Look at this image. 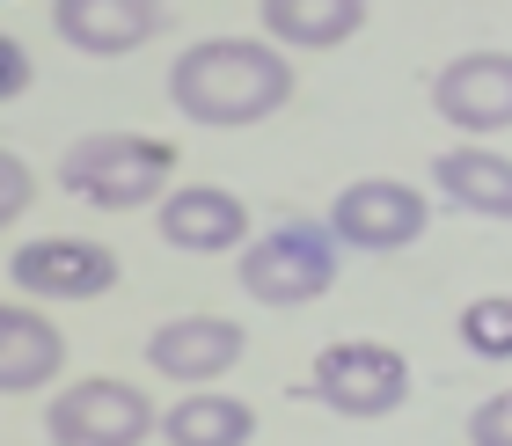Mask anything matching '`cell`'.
<instances>
[{
    "instance_id": "1",
    "label": "cell",
    "mask_w": 512,
    "mask_h": 446,
    "mask_svg": "<svg viewBox=\"0 0 512 446\" xmlns=\"http://www.w3.org/2000/svg\"><path fill=\"white\" fill-rule=\"evenodd\" d=\"M293 96V66L286 52L256 37H205L169 66V103L191 125H264L271 110H286Z\"/></svg>"
},
{
    "instance_id": "2",
    "label": "cell",
    "mask_w": 512,
    "mask_h": 446,
    "mask_svg": "<svg viewBox=\"0 0 512 446\" xmlns=\"http://www.w3.org/2000/svg\"><path fill=\"white\" fill-rule=\"evenodd\" d=\"M176 176V147L147 132H88L66 147L59 183L88 205H110V213H132V205H154Z\"/></svg>"
},
{
    "instance_id": "3",
    "label": "cell",
    "mask_w": 512,
    "mask_h": 446,
    "mask_svg": "<svg viewBox=\"0 0 512 446\" xmlns=\"http://www.w3.org/2000/svg\"><path fill=\"white\" fill-rule=\"evenodd\" d=\"M337 286V234L330 220H286L271 234H256L242 249V293L264 300V308H300V300H322Z\"/></svg>"
},
{
    "instance_id": "4",
    "label": "cell",
    "mask_w": 512,
    "mask_h": 446,
    "mask_svg": "<svg viewBox=\"0 0 512 446\" xmlns=\"http://www.w3.org/2000/svg\"><path fill=\"white\" fill-rule=\"evenodd\" d=\"M44 432H52V446H139L154 432V403L132 381L96 373V381H74L44 410Z\"/></svg>"
},
{
    "instance_id": "5",
    "label": "cell",
    "mask_w": 512,
    "mask_h": 446,
    "mask_svg": "<svg viewBox=\"0 0 512 446\" xmlns=\"http://www.w3.org/2000/svg\"><path fill=\"white\" fill-rule=\"evenodd\" d=\"M315 395L337 417H388V410H403V395H410V366H403L395 344L352 337V344H330L315 359Z\"/></svg>"
},
{
    "instance_id": "6",
    "label": "cell",
    "mask_w": 512,
    "mask_h": 446,
    "mask_svg": "<svg viewBox=\"0 0 512 446\" xmlns=\"http://www.w3.org/2000/svg\"><path fill=\"white\" fill-rule=\"evenodd\" d=\"M425 191L417 183H395V176H366V183H344L337 205H330V234L352 242L366 256H388V249H410L425 234Z\"/></svg>"
},
{
    "instance_id": "7",
    "label": "cell",
    "mask_w": 512,
    "mask_h": 446,
    "mask_svg": "<svg viewBox=\"0 0 512 446\" xmlns=\"http://www.w3.org/2000/svg\"><path fill=\"white\" fill-rule=\"evenodd\" d=\"M432 110L454 132H512V52H454L432 74Z\"/></svg>"
},
{
    "instance_id": "8",
    "label": "cell",
    "mask_w": 512,
    "mask_h": 446,
    "mask_svg": "<svg viewBox=\"0 0 512 446\" xmlns=\"http://www.w3.org/2000/svg\"><path fill=\"white\" fill-rule=\"evenodd\" d=\"M15 286L37 300H96L118 286V256L103 242H74V234H44V242L15 249Z\"/></svg>"
},
{
    "instance_id": "9",
    "label": "cell",
    "mask_w": 512,
    "mask_h": 446,
    "mask_svg": "<svg viewBox=\"0 0 512 446\" xmlns=\"http://www.w3.org/2000/svg\"><path fill=\"white\" fill-rule=\"evenodd\" d=\"M242 344H249L242 322H227V315H176V322H161L147 337V366L161 381L205 388V381H220V373L242 359Z\"/></svg>"
},
{
    "instance_id": "10",
    "label": "cell",
    "mask_w": 512,
    "mask_h": 446,
    "mask_svg": "<svg viewBox=\"0 0 512 446\" xmlns=\"http://www.w3.org/2000/svg\"><path fill=\"white\" fill-rule=\"evenodd\" d=\"M161 242L183 249V256H220V249H242L249 242V205L220 183H191V191H169L161 198Z\"/></svg>"
},
{
    "instance_id": "11",
    "label": "cell",
    "mask_w": 512,
    "mask_h": 446,
    "mask_svg": "<svg viewBox=\"0 0 512 446\" xmlns=\"http://www.w3.org/2000/svg\"><path fill=\"white\" fill-rule=\"evenodd\" d=\"M59 37L88 59H125L161 30V0H59Z\"/></svg>"
},
{
    "instance_id": "12",
    "label": "cell",
    "mask_w": 512,
    "mask_h": 446,
    "mask_svg": "<svg viewBox=\"0 0 512 446\" xmlns=\"http://www.w3.org/2000/svg\"><path fill=\"white\" fill-rule=\"evenodd\" d=\"M432 183H439L447 205H461V213L512 220V154H498V147H447L432 161Z\"/></svg>"
},
{
    "instance_id": "13",
    "label": "cell",
    "mask_w": 512,
    "mask_h": 446,
    "mask_svg": "<svg viewBox=\"0 0 512 446\" xmlns=\"http://www.w3.org/2000/svg\"><path fill=\"white\" fill-rule=\"evenodd\" d=\"M66 366V337L37 308H0V388H44Z\"/></svg>"
},
{
    "instance_id": "14",
    "label": "cell",
    "mask_w": 512,
    "mask_h": 446,
    "mask_svg": "<svg viewBox=\"0 0 512 446\" xmlns=\"http://www.w3.org/2000/svg\"><path fill=\"white\" fill-rule=\"evenodd\" d=\"M264 30L293 52H337L366 30V0H264Z\"/></svg>"
},
{
    "instance_id": "15",
    "label": "cell",
    "mask_w": 512,
    "mask_h": 446,
    "mask_svg": "<svg viewBox=\"0 0 512 446\" xmlns=\"http://www.w3.org/2000/svg\"><path fill=\"white\" fill-rule=\"evenodd\" d=\"M161 432H169V446H249L256 439V410L242 395L191 388L169 417H161Z\"/></svg>"
},
{
    "instance_id": "16",
    "label": "cell",
    "mask_w": 512,
    "mask_h": 446,
    "mask_svg": "<svg viewBox=\"0 0 512 446\" xmlns=\"http://www.w3.org/2000/svg\"><path fill=\"white\" fill-rule=\"evenodd\" d=\"M461 344L476 359H512V293H483L461 308Z\"/></svg>"
},
{
    "instance_id": "17",
    "label": "cell",
    "mask_w": 512,
    "mask_h": 446,
    "mask_svg": "<svg viewBox=\"0 0 512 446\" xmlns=\"http://www.w3.org/2000/svg\"><path fill=\"white\" fill-rule=\"evenodd\" d=\"M30 198H37V176H30V161L0 147V227H8V220H15Z\"/></svg>"
},
{
    "instance_id": "18",
    "label": "cell",
    "mask_w": 512,
    "mask_h": 446,
    "mask_svg": "<svg viewBox=\"0 0 512 446\" xmlns=\"http://www.w3.org/2000/svg\"><path fill=\"white\" fill-rule=\"evenodd\" d=\"M469 446H512V388L491 395V403H476V417H469Z\"/></svg>"
},
{
    "instance_id": "19",
    "label": "cell",
    "mask_w": 512,
    "mask_h": 446,
    "mask_svg": "<svg viewBox=\"0 0 512 446\" xmlns=\"http://www.w3.org/2000/svg\"><path fill=\"white\" fill-rule=\"evenodd\" d=\"M37 81V66H30V52H22L15 37H0V103H15L22 88Z\"/></svg>"
}]
</instances>
